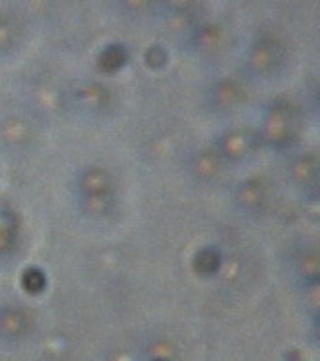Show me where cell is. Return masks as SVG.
Instances as JSON below:
<instances>
[{"instance_id":"obj_18","label":"cell","mask_w":320,"mask_h":361,"mask_svg":"<svg viewBox=\"0 0 320 361\" xmlns=\"http://www.w3.org/2000/svg\"><path fill=\"white\" fill-rule=\"evenodd\" d=\"M165 60H167V54H165V50L161 49V47H150L146 52V62L152 66V68H160V66H163L165 63Z\"/></svg>"},{"instance_id":"obj_9","label":"cell","mask_w":320,"mask_h":361,"mask_svg":"<svg viewBox=\"0 0 320 361\" xmlns=\"http://www.w3.org/2000/svg\"><path fill=\"white\" fill-rule=\"evenodd\" d=\"M15 236H18V229H15L14 216L0 206V256H4L14 248Z\"/></svg>"},{"instance_id":"obj_17","label":"cell","mask_w":320,"mask_h":361,"mask_svg":"<svg viewBox=\"0 0 320 361\" xmlns=\"http://www.w3.org/2000/svg\"><path fill=\"white\" fill-rule=\"evenodd\" d=\"M23 286H25V290L31 292V294H37V292H41L46 285V281H44V275H42L41 271L35 269V267H31L23 273Z\"/></svg>"},{"instance_id":"obj_11","label":"cell","mask_w":320,"mask_h":361,"mask_svg":"<svg viewBox=\"0 0 320 361\" xmlns=\"http://www.w3.org/2000/svg\"><path fill=\"white\" fill-rule=\"evenodd\" d=\"M292 177L297 185H311L316 180V160L313 156H301L292 166Z\"/></svg>"},{"instance_id":"obj_2","label":"cell","mask_w":320,"mask_h":361,"mask_svg":"<svg viewBox=\"0 0 320 361\" xmlns=\"http://www.w3.org/2000/svg\"><path fill=\"white\" fill-rule=\"evenodd\" d=\"M282 62V47L279 41H274L271 37H264L257 41L250 50L248 56V66L253 73L264 75L272 73Z\"/></svg>"},{"instance_id":"obj_15","label":"cell","mask_w":320,"mask_h":361,"mask_svg":"<svg viewBox=\"0 0 320 361\" xmlns=\"http://www.w3.org/2000/svg\"><path fill=\"white\" fill-rule=\"evenodd\" d=\"M79 98H81V102H83L87 108H100V106L105 102L108 92H105V89L102 85L91 83L79 90Z\"/></svg>"},{"instance_id":"obj_5","label":"cell","mask_w":320,"mask_h":361,"mask_svg":"<svg viewBox=\"0 0 320 361\" xmlns=\"http://www.w3.org/2000/svg\"><path fill=\"white\" fill-rule=\"evenodd\" d=\"M264 200H267V190L261 180L248 179L236 188V202L245 212H257L263 208Z\"/></svg>"},{"instance_id":"obj_8","label":"cell","mask_w":320,"mask_h":361,"mask_svg":"<svg viewBox=\"0 0 320 361\" xmlns=\"http://www.w3.org/2000/svg\"><path fill=\"white\" fill-rule=\"evenodd\" d=\"M211 98H213V104L221 110H230L236 104H240V98H242V87L236 83V81H230V79H224L221 83H217L213 87V92H211Z\"/></svg>"},{"instance_id":"obj_3","label":"cell","mask_w":320,"mask_h":361,"mask_svg":"<svg viewBox=\"0 0 320 361\" xmlns=\"http://www.w3.org/2000/svg\"><path fill=\"white\" fill-rule=\"evenodd\" d=\"M219 150L217 154L221 158H229V160H242L253 148V135L244 129H232L221 135V139L217 142Z\"/></svg>"},{"instance_id":"obj_16","label":"cell","mask_w":320,"mask_h":361,"mask_svg":"<svg viewBox=\"0 0 320 361\" xmlns=\"http://www.w3.org/2000/svg\"><path fill=\"white\" fill-rule=\"evenodd\" d=\"M18 41V25L10 18L0 16V52H6Z\"/></svg>"},{"instance_id":"obj_1","label":"cell","mask_w":320,"mask_h":361,"mask_svg":"<svg viewBox=\"0 0 320 361\" xmlns=\"http://www.w3.org/2000/svg\"><path fill=\"white\" fill-rule=\"evenodd\" d=\"M295 133V110L293 106L280 102L271 106L263 123V137L274 148H284L293 140Z\"/></svg>"},{"instance_id":"obj_6","label":"cell","mask_w":320,"mask_h":361,"mask_svg":"<svg viewBox=\"0 0 320 361\" xmlns=\"http://www.w3.org/2000/svg\"><path fill=\"white\" fill-rule=\"evenodd\" d=\"M192 171L202 180L217 179L223 171V158L215 150H202L192 158Z\"/></svg>"},{"instance_id":"obj_4","label":"cell","mask_w":320,"mask_h":361,"mask_svg":"<svg viewBox=\"0 0 320 361\" xmlns=\"http://www.w3.org/2000/svg\"><path fill=\"white\" fill-rule=\"evenodd\" d=\"M81 198H94V196H113L112 175L104 167H89L81 173L79 179Z\"/></svg>"},{"instance_id":"obj_14","label":"cell","mask_w":320,"mask_h":361,"mask_svg":"<svg viewBox=\"0 0 320 361\" xmlns=\"http://www.w3.org/2000/svg\"><path fill=\"white\" fill-rule=\"evenodd\" d=\"M221 41H223V35H221V31L215 25H205V27H202L196 33V44L202 50H205V52L219 49Z\"/></svg>"},{"instance_id":"obj_10","label":"cell","mask_w":320,"mask_h":361,"mask_svg":"<svg viewBox=\"0 0 320 361\" xmlns=\"http://www.w3.org/2000/svg\"><path fill=\"white\" fill-rule=\"evenodd\" d=\"M2 139L10 146H21L29 139V126L20 118H10L2 123Z\"/></svg>"},{"instance_id":"obj_13","label":"cell","mask_w":320,"mask_h":361,"mask_svg":"<svg viewBox=\"0 0 320 361\" xmlns=\"http://www.w3.org/2000/svg\"><path fill=\"white\" fill-rule=\"evenodd\" d=\"M219 265H221V257L217 254L213 248H203L196 254L194 257V267L198 273H202V275H211V273H215L219 269Z\"/></svg>"},{"instance_id":"obj_12","label":"cell","mask_w":320,"mask_h":361,"mask_svg":"<svg viewBox=\"0 0 320 361\" xmlns=\"http://www.w3.org/2000/svg\"><path fill=\"white\" fill-rule=\"evenodd\" d=\"M127 60V50L121 44H110L102 50V54L98 56V66L102 71H115L119 70Z\"/></svg>"},{"instance_id":"obj_7","label":"cell","mask_w":320,"mask_h":361,"mask_svg":"<svg viewBox=\"0 0 320 361\" xmlns=\"http://www.w3.org/2000/svg\"><path fill=\"white\" fill-rule=\"evenodd\" d=\"M29 326L27 315L15 307H4L0 312V334L6 338H20Z\"/></svg>"},{"instance_id":"obj_19","label":"cell","mask_w":320,"mask_h":361,"mask_svg":"<svg viewBox=\"0 0 320 361\" xmlns=\"http://www.w3.org/2000/svg\"><path fill=\"white\" fill-rule=\"evenodd\" d=\"M153 361H165V360H153Z\"/></svg>"}]
</instances>
